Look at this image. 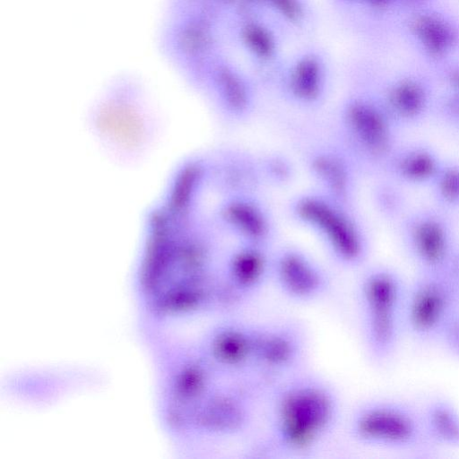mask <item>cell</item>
I'll return each mask as SVG.
<instances>
[{"label": "cell", "mask_w": 459, "mask_h": 459, "mask_svg": "<svg viewBox=\"0 0 459 459\" xmlns=\"http://www.w3.org/2000/svg\"><path fill=\"white\" fill-rule=\"evenodd\" d=\"M265 436L260 448L284 457L304 458L317 452L341 418V400L321 376L299 370L272 387Z\"/></svg>", "instance_id": "cell-1"}, {"label": "cell", "mask_w": 459, "mask_h": 459, "mask_svg": "<svg viewBox=\"0 0 459 459\" xmlns=\"http://www.w3.org/2000/svg\"><path fill=\"white\" fill-rule=\"evenodd\" d=\"M261 394L247 379L219 382L193 409L192 426L212 438L240 437L254 421L255 403Z\"/></svg>", "instance_id": "cell-6"}, {"label": "cell", "mask_w": 459, "mask_h": 459, "mask_svg": "<svg viewBox=\"0 0 459 459\" xmlns=\"http://www.w3.org/2000/svg\"><path fill=\"white\" fill-rule=\"evenodd\" d=\"M304 212L327 229L328 234L331 235L333 248L342 262L358 264L363 259L364 246L346 223L342 222L334 214L317 204H309Z\"/></svg>", "instance_id": "cell-13"}, {"label": "cell", "mask_w": 459, "mask_h": 459, "mask_svg": "<svg viewBox=\"0 0 459 459\" xmlns=\"http://www.w3.org/2000/svg\"><path fill=\"white\" fill-rule=\"evenodd\" d=\"M434 199L445 209L459 208V162L443 161L429 184Z\"/></svg>", "instance_id": "cell-15"}, {"label": "cell", "mask_w": 459, "mask_h": 459, "mask_svg": "<svg viewBox=\"0 0 459 459\" xmlns=\"http://www.w3.org/2000/svg\"><path fill=\"white\" fill-rule=\"evenodd\" d=\"M269 273L264 256L255 250L235 255L229 263L222 281L233 295L245 305L264 285Z\"/></svg>", "instance_id": "cell-11"}, {"label": "cell", "mask_w": 459, "mask_h": 459, "mask_svg": "<svg viewBox=\"0 0 459 459\" xmlns=\"http://www.w3.org/2000/svg\"><path fill=\"white\" fill-rule=\"evenodd\" d=\"M407 282L394 269L366 272L356 290L362 345L376 365L387 363L404 335L403 307Z\"/></svg>", "instance_id": "cell-2"}, {"label": "cell", "mask_w": 459, "mask_h": 459, "mask_svg": "<svg viewBox=\"0 0 459 459\" xmlns=\"http://www.w3.org/2000/svg\"><path fill=\"white\" fill-rule=\"evenodd\" d=\"M258 324L226 315L207 332L201 350L222 378H246L251 370Z\"/></svg>", "instance_id": "cell-8"}, {"label": "cell", "mask_w": 459, "mask_h": 459, "mask_svg": "<svg viewBox=\"0 0 459 459\" xmlns=\"http://www.w3.org/2000/svg\"><path fill=\"white\" fill-rule=\"evenodd\" d=\"M448 273L459 289V248L456 250Z\"/></svg>", "instance_id": "cell-17"}, {"label": "cell", "mask_w": 459, "mask_h": 459, "mask_svg": "<svg viewBox=\"0 0 459 459\" xmlns=\"http://www.w3.org/2000/svg\"><path fill=\"white\" fill-rule=\"evenodd\" d=\"M390 167L399 182L429 185L443 160L429 146L413 143L402 146L390 154Z\"/></svg>", "instance_id": "cell-10"}, {"label": "cell", "mask_w": 459, "mask_h": 459, "mask_svg": "<svg viewBox=\"0 0 459 459\" xmlns=\"http://www.w3.org/2000/svg\"><path fill=\"white\" fill-rule=\"evenodd\" d=\"M427 108V95L418 84L406 82L391 94L389 117L398 125L417 123L426 116Z\"/></svg>", "instance_id": "cell-14"}, {"label": "cell", "mask_w": 459, "mask_h": 459, "mask_svg": "<svg viewBox=\"0 0 459 459\" xmlns=\"http://www.w3.org/2000/svg\"><path fill=\"white\" fill-rule=\"evenodd\" d=\"M420 409L424 432L431 446L459 449L458 406L445 397H435Z\"/></svg>", "instance_id": "cell-12"}, {"label": "cell", "mask_w": 459, "mask_h": 459, "mask_svg": "<svg viewBox=\"0 0 459 459\" xmlns=\"http://www.w3.org/2000/svg\"><path fill=\"white\" fill-rule=\"evenodd\" d=\"M402 238L418 272H448L457 248L449 224L437 211L421 209L407 214Z\"/></svg>", "instance_id": "cell-7"}, {"label": "cell", "mask_w": 459, "mask_h": 459, "mask_svg": "<svg viewBox=\"0 0 459 459\" xmlns=\"http://www.w3.org/2000/svg\"><path fill=\"white\" fill-rule=\"evenodd\" d=\"M456 126H459V118H458V121H457V123H456Z\"/></svg>", "instance_id": "cell-18"}, {"label": "cell", "mask_w": 459, "mask_h": 459, "mask_svg": "<svg viewBox=\"0 0 459 459\" xmlns=\"http://www.w3.org/2000/svg\"><path fill=\"white\" fill-rule=\"evenodd\" d=\"M273 278L279 291L296 303H312L330 292L325 273L307 257L285 253L274 264Z\"/></svg>", "instance_id": "cell-9"}, {"label": "cell", "mask_w": 459, "mask_h": 459, "mask_svg": "<svg viewBox=\"0 0 459 459\" xmlns=\"http://www.w3.org/2000/svg\"><path fill=\"white\" fill-rule=\"evenodd\" d=\"M439 344L449 354L459 359V311L445 331Z\"/></svg>", "instance_id": "cell-16"}, {"label": "cell", "mask_w": 459, "mask_h": 459, "mask_svg": "<svg viewBox=\"0 0 459 459\" xmlns=\"http://www.w3.org/2000/svg\"><path fill=\"white\" fill-rule=\"evenodd\" d=\"M307 344L306 329L297 320L258 324L252 368L244 379L267 394L276 384L301 370Z\"/></svg>", "instance_id": "cell-5"}, {"label": "cell", "mask_w": 459, "mask_h": 459, "mask_svg": "<svg viewBox=\"0 0 459 459\" xmlns=\"http://www.w3.org/2000/svg\"><path fill=\"white\" fill-rule=\"evenodd\" d=\"M348 434L354 443L371 448L408 453L432 447L420 409L394 399H370L357 405L348 420Z\"/></svg>", "instance_id": "cell-3"}, {"label": "cell", "mask_w": 459, "mask_h": 459, "mask_svg": "<svg viewBox=\"0 0 459 459\" xmlns=\"http://www.w3.org/2000/svg\"><path fill=\"white\" fill-rule=\"evenodd\" d=\"M459 311V289L448 272H418L407 282L404 333L421 343H439Z\"/></svg>", "instance_id": "cell-4"}]
</instances>
